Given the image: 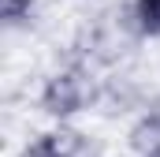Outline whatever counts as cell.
<instances>
[{"label": "cell", "instance_id": "obj_1", "mask_svg": "<svg viewBox=\"0 0 160 157\" xmlns=\"http://www.w3.org/2000/svg\"><path fill=\"white\" fill-rule=\"evenodd\" d=\"M93 101V82L82 75L78 68H63V71H52L41 86V112L52 120H75L78 112H86V105Z\"/></svg>", "mask_w": 160, "mask_h": 157}, {"label": "cell", "instance_id": "obj_2", "mask_svg": "<svg viewBox=\"0 0 160 157\" xmlns=\"http://www.w3.org/2000/svg\"><path fill=\"white\" fill-rule=\"evenodd\" d=\"M41 138L52 150V157H82L86 154V131H78L71 120H56V127L41 131Z\"/></svg>", "mask_w": 160, "mask_h": 157}, {"label": "cell", "instance_id": "obj_3", "mask_svg": "<svg viewBox=\"0 0 160 157\" xmlns=\"http://www.w3.org/2000/svg\"><path fill=\"white\" fill-rule=\"evenodd\" d=\"M127 146H130L138 157L157 154L160 150V112H145V116L134 120L130 131H127Z\"/></svg>", "mask_w": 160, "mask_h": 157}, {"label": "cell", "instance_id": "obj_4", "mask_svg": "<svg viewBox=\"0 0 160 157\" xmlns=\"http://www.w3.org/2000/svg\"><path fill=\"white\" fill-rule=\"evenodd\" d=\"M130 19L142 38H160V0H134Z\"/></svg>", "mask_w": 160, "mask_h": 157}, {"label": "cell", "instance_id": "obj_5", "mask_svg": "<svg viewBox=\"0 0 160 157\" xmlns=\"http://www.w3.org/2000/svg\"><path fill=\"white\" fill-rule=\"evenodd\" d=\"M38 0H0V19L4 26H22L30 15H34Z\"/></svg>", "mask_w": 160, "mask_h": 157}, {"label": "cell", "instance_id": "obj_6", "mask_svg": "<svg viewBox=\"0 0 160 157\" xmlns=\"http://www.w3.org/2000/svg\"><path fill=\"white\" fill-rule=\"evenodd\" d=\"M15 157H52V150L45 146V138H41V135H34V138H30V142H26Z\"/></svg>", "mask_w": 160, "mask_h": 157}, {"label": "cell", "instance_id": "obj_7", "mask_svg": "<svg viewBox=\"0 0 160 157\" xmlns=\"http://www.w3.org/2000/svg\"><path fill=\"white\" fill-rule=\"evenodd\" d=\"M145 157H160V150H157V154H145Z\"/></svg>", "mask_w": 160, "mask_h": 157}]
</instances>
